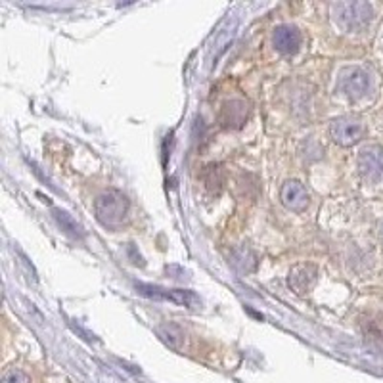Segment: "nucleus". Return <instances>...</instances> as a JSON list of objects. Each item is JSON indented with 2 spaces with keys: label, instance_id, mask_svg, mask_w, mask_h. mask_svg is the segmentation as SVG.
Returning <instances> with one entry per match:
<instances>
[{
  "label": "nucleus",
  "instance_id": "obj_1",
  "mask_svg": "<svg viewBox=\"0 0 383 383\" xmlns=\"http://www.w3.org/2000/svg\"><path fill=\"white\" fill-rule=\"evenodd\" d=\"M129 213V199L119 190H106L94 203L96 221L106 228H119Z\"/></svg>",
  "mask_w": 383,
  "mask_h": 383
},
{
  "label": "nucleus",
  "instance_id": "obj_2",
  "mask_svg": "<svg viewBox=\"0 0 383 383\" xmlns=\"http://www.w3.org/2000/svg\"><path fill=\"white\" fill-rule=\"evenodd\" d=\"M374 10L368 2H336L332 4V18L343 31H358L372 19Z\"/></svg>",
  "mask_w": 383,
  "mask_h": 383
},
{
  "label": "nucleus",
  "instance_id": "obj_3",
  "mask_svg": "<svg viewBox=\"0 0 383 383\" xmlns=\"http://www.w3.org/2000/svg\"><path fill=\"white\" fill-rule=\"evenodd\" d=\"M365 125L358 121V119H353V117H337L330 125V136H332V140L339 144V146H343V148L358 144V142L365 138Z\"/></svg>",
  "mask_w": 383,
  "mask_h": 383
},
{
  "label": "nucleus",
  "instance_id": "obj_4",
  "mask_svg": "<svg viewBox=\"0 0 383 383\" xmlns=\"http://www.w3.org/2000/svg\"><path fill=\"white\" fill-rule=\"evenodd\" d=\"M136 290L140 291L142 295L151 297V299L171 301L175 305H182L188 308H197L201 305V301L194 291L190 290H167V288H159V286H150V284H138Z\"/></svg>",
  "mask_w": 383,
  "mask_h": 383
},
{
  "label": "nucleus",
  "instance_id": "obj_5",
  "mask_svg": "<svg viewBox=\"0 0 383 383\" xmlns=\"http://www.w3.org/2000/svg\"><path fill=\"white\" fill-rule=\"evenodd\" d=\"M370 88V79L368 73L360 67H347L339 73L337 79V90L341 94H345L347 98L351 100H358L368 92Z\"/></svg>",
  "mask_w": 383,
  "mask_h": 383
},
{
  "label": "nucleus",
  "instance_id": "obj_6",
  "mask_svg": "<svg viewBox=\"0 0 383 383\" xmlns=\"http://www.w3.org/2000/svg\"><path fill=\"white\" fill-rule=\"evenodd\" d=\"M358 173L368 182H380L383 180V148L380 146H368L358 153Z\"/></svg>",
  "mask_w": 383,
  "mask_h": 383
},
{
  "label": "nucleus",
  "instance_id": "obj_7",
  "mask_svg": "<svg viewBox=\"0 0 383 383\" xmlns=\"http://www.w3.org/2000/svg\"><path fill=\"white\" fill-rule=\"evenodd\" d=\"M318 282V269L314 264H297L288 274V286L297 295H307Z\"/></svg>",
  "mask_w": 383,
  "mask_h": 383
},
{
  "label": "nucleus",
  "instance_id": "obj_8",
  "mask_svg": "<svg viewBox=\"0 0 383 383\" xmlns=\"http://www.w3.org/2000/svg\"><path fill=\"white\" fill-rule=\"evenodd\" d=\"M249 115V103L245 100H230L221 108L219 113V123L223 129H242L243 123L247 121Z\"/></svg>",
  "mask_w": 383,
  "mask_h": 383
},
{
  "label": "nucleus",
  "instance_id": "obj_9",
  "mask_svg": "<svg viewBox=\"0 0 383 383\" xmlns=\"http://www.w3.org/2000/svg\"><path fill=\"white\" fill-rule=\"evenodd\" d=\"M280 199L290 211L303 213L308 207V192L307 188L301 184L299 180H288L280 190Z\"/></svg>",
  "mask_w": 383,
  "mask_h": 383
},
{
  "label": "nucleus",
  "instance_id": "obj_10",
  "mask_svg": "<svg viewBox=\"0 0 383 383\" xmlns=\"http://www.w3.org/2000/svg\"><path fill=\"white\" fill-rule=\"evenodd\" d=\"M301 31L293 25H280L272 35L274 48L282 54H295L301 47Z\"/></svg>",
  "mask_w": 383,
  "mask_h": 383
},
{
  "label": "nucleus",
  "instance_id": "obj_11",
  "mask_svg": "<svg viewBox=\"0 0 383 383\" xmlns=\"http://www.w3.org/2000/svg\"><path fill=\"white\" fill-rule=\"evenodd\" d=\"M201 180L206 188L211 192V194H219L221 188H223V182H225V175H223V169L219 165H207L201 173Z\"/></svg>",
  "mask_w": 383,
  "mask_h": 383
},
{
  "label": "nucleus",
  "instance_id": "obj_12",
  "mask_svg": "<svg viewBox=\"0 0 383 383\" xmlns=\"http://www.w3.org/2000/svg\"><path fill=\"white\" fill-rule=\"evenodd\" d=\"M362 332L368 337L383 339V314H370L362 320Z\"/></svg>",
  "mask_w": 383,
  "mask_h": 383
},
{
  "label": "nucleus",
  "instance_id": "obj_13",
  "mask_svg": "<svg viewBox=\"0 0 383 383\" xmlns=\"http://www.w3.org/2000/svg\"><path fill=\"white\" fill-rule=\"evenodd\" d=\"M54 219L58 221V225L62 226V230H66V232L73 234V236H83V228L81 225L71 219V215H67L66 211H60V209H54Z\"/></svg>",
  "mask_w": 383,
  "mask_h": 383
},
{
  "label": "nucleus",
  "instance_id": "obj_14",
  "mask_svg": "<svg viewBox=\"0 0 383 383\" xmlns=\"http://www.w3.org/2000/svg\"><path fill=\"white\" fill-rule=\"evenodd\" d=\"M159 336L163 337V341H167L171 347H178L177 341H182L184 339V334L178 326H173V324H167V326H161L158 330Z\"/></svg>",
  "mask_w": 383,
  "mask_h": 383
},
{
  "label": "nucleus",
  "instance_id": "obj_15",
  "mask_svg": "<svg viewBox=\"0 0 383 383\" xmlns=\"http://www.w3.org/2000/svg\"><path fill=\"white\" fill-rule=\"evenodd\" d=\"M2 383H29V375L25 372L18 370V368H12V370H8L4 374Z\"/></svg>",
  "mask_w": 383,
  "mask_h": 383
},
{
  "label": "nucleus",
  "instance_id": "obj_16",
  "mask_svg": "<svg viewBox=\"0 0 383 383\" xmlns=\"http://www.w3.org/2000/svg\"><path fill=\"white\" fill-rule=\"evenodd\" d=\"M380 234H382V238H383V223L380 225Z\"/></svg>",
  "mask_w": 383,
  "mask_h": 383
}]
</instances>
